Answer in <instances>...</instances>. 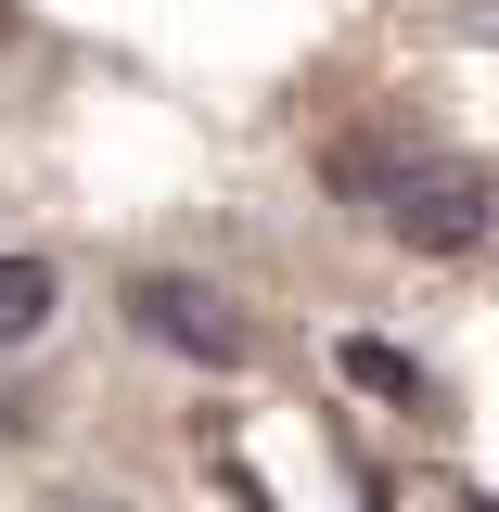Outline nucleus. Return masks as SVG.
<instances>
[{
  "label": "nucleus",
  "mask_w": 499,
  "mask_h": 512,
  "mask_svg": "<svg viewBox=\"0 0 499 512\" xmlns=\"http://www.w3.org/2000/svg\"><path fill=\"white\" fill-rule=\"evenodd\" d=\"M461 512H499V500H461Z\"/></svg>",
  "instance_id": "nucleus-5"
},
{
  "label": "nucleus",
  "mask_w": 499,
  "mask_h": 512,
  "mask_svg": "<svg viewBox=\"0 0 499 512\" xmlns=\"http://www.w3.org/2000/svg\"><path fill=\"white\" fill-rule=\"evenodd\" d=\"M0 39H13V13H0Z\"/></svg>",
  "instance_id": "nucleus-6"
},
{
  "label": "nucleus",
  "mask_w": 499,
  "mask_h": 512,
  "mask_svg": "<svg viewBox=\"0 0 499 512\" xmlns=\"http://www.w3.org/2000/svg\"><path fill=\"white\" fill-rule=\"evenodd\" d=\"M333 372L359 384V397H384V410H436V372H423L410 346H384V333H346V346H333Z\"/></svg>",
  "instance_id": "nucleus-3"
},
{
  "label": "nucleus",
  "mask_w": 499,
  "mask_h": 512,
  "mask_svg": "<svg viewBox=\"0 0 499 512\" xmlns=\"http://www.w3.org/2000/svg\"><path fill=\"white\" fill-rule=\"evenodd\" d=\"M320 192L359 205L384 244L436 256V269L499 244V167H487V154H448V141H423V128H384V116L320 141Z\"/></svg>",
  "instance_id": "nucleus-1"
},
{
  "label": "nucleus",
  "mask_w": 499,
  "mask_h": 512,
  "mask_svg": "<svg viewBox=\"0 0 499 512\" xmlns=\"http://www.w3.org/2000/svg\"><path fill=\"white\" fill-rule=\"evenodd\" d=\"M64 308V269L52 256H0V346H39Z\"/></svg>",
  "instance_id": "nucleus-4"
},
{
  "label": "nucleus",
  "mask_w": 499,
  "mask_h": 512,
  "mask_svg": "<svg viewBox=\"0 0 499 512\" xmlns=\"http://www.w3.org/2000/svg\"><path fill=\"white\" fill-rule=\"evenodd\" d=\"M128 333L167 346V359H192V372H244L256 359V320L218 282H192V269H128Z\"/></svg>",
  "instance_id": "nucleus-2"
}]
</instances>
